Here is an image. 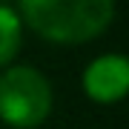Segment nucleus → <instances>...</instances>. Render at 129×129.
I'll list each match as a JSON object with an SVG mask.
<instances>
[{
	"label": "nucleus",
	"instance_id": "f03ea898",
	"mask_svg": "<svg viewBox=\"0 0 129 129\" xmlns=\"http://www.w3.org/2000/svg\"><path fill=\"white\" fill-rule=\"evenodd\" d=\"M52 112V86L32 66H9L0 75V120L14 129H35Z\"/></svg>",
	"mask_w": 129,
	"mask_h": 129
},
{
	"label": "nucleus",
	"instance_id": "20e7f679",
	"mask_svg": "<svg viewBox=\"0 0 129 129\" xmlns=\"http://www.w3.org/2000/svg\"><path fill=\"white\" fill-rule=\"evenodd\" d=\"M20 52V17L14 9L0 6V69L9 66Z\"/></svg>",
	"mask_w": 129,
	"mask_h": 129
},
{
	"label": "nucleus",
	"instance_id": "f257e3e1",
	"mask_svg": "<svg viewBox=\"0 0 129 129\" xmlns=\"http://www.w3.org/2000/svg\"><path fill=\"white\" fill-rule=\"evenodd\" d=\"M20 12L52 43H86L112 23L115 0H20Z\"/></svg>",
	"mask_w": 129,
	"mask_h": 129
},
{
	"label": "nucleus",
	"instance_id": "7ed1b4c3",
	"mask_svg": "<svg viewBox=\"0 0 129 129\" xmlns=\"http://www.w3.org/2000/svg\"><path fill=\"white\" fill-rule=\"evenodd\" d=\"M83 89L98 103H115L129 89V63L123 55H101L83 72Z\"/></svg>",
	"mask_w": 129,
	"mask_h": 129
},
{
	"label": "nucleus",
	"instance_id": "39448f33",
	"mask_svg": "<svg viewBox=\"0 0 129 129\" xmlns=\"http://www.w3.org/2000/svg\"><path fill=\"white\" fill-rule=\"evenodd\" d=\"M0 3H3V0H0Z\"/></svg>",
	"mask_w": 129,
	"mask_h": 129
}]
</instances>
